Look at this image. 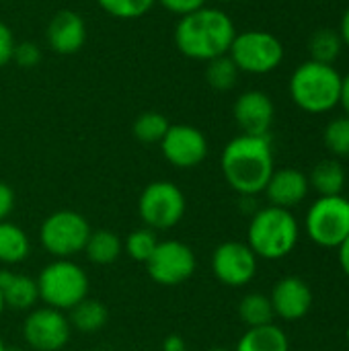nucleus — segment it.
I'll return each instance as SVG.
<instances>
[{"label":"nucleus","mask_w":349,"mask_h":351,"mask_svg":"<svg viewBox=\"0 0 349 351\" xmlns=\"http://www.w3.org/2000/svg\"><path fill=\"white\" fill-rule=\"evenodd\" d=\"M220 167L226 183L243 197L263 193L276 171L269 136L241 134L232 138L222 150Z\"/></svg>","instance_id":"nucleus-1"},{"label":"nucleus","mask_w":349,"mask_h":351,"mask_svg":"<svg viewBox=\"0 0 349 351\" xmlns=\"http://www.w3.org/2000/svg\"><path fill=\"white\" fill-rule=\"evenodd\" d=\"M237 35L232 19L222 8L204 6L195 12L179 16L175 25V47L189 60L210 62L228 53Z\"/></svg>","instance_id":"nucleus-2"},{"label":"nucleus","mask_w":349,"mask_h":351,"mask_svg":"<svg viewBox=\"0 0 349 351\" xmlns=\"http://www.w3.org/2000/svg\"><path fill=\"white\" fill-rule=\"evenodd\" d=\"M341 80L344 76L335 66L309 60L292 72L288 90L298 109L319 115L339 105Z\"/></svg>","instance_id":"nucleus-3"},{"label":"nucleus","mask_w":349,"mask_h":351,"mask_svg":"<svg viewBox=\"0 0 349 351\" xmlns=\"http://www.w3.org/2000/svg\"><path fill=\"white\" fill-rule=\"evenodd\" d=\"M300 237L298 222L290 210L267 206L259 210L249 224V247L251 251L269 261L288 257Z\"/></svg>","instance_id":"nucleus-4"},{"label":"nucleus","mask_w":349,"mask_h":351,"mask_svg":"<svg viewBox=\"0 0 349 351\" xmlns=\"http://www.w3.org/2000/svg\"><path fill=\"white\" fill-rule=\"evenodd\" d=\"M37 290L45 306L64 313L88 298V276L72 259H56L41 269Z\"/></svg>","instance_id":"nucleus-5"},{"label":"nucleus","mask_w":349,"mask_h":351,"mask_svg":"<svg viewBox=\"0 0 349 351\" xmlns=\"http://www.w3.org/2000/svg\"><path fill=\"white\" fill-rule=\"evenodd\" d=\"M228 56L237 64L239 72L247 74H269L284 60L282 41L263 29H249L234 35Z\"/></svg>","instance_id":"nucleus-6"},{"label":"nucleus","mask_w":349,"mask_h":351,"mask_svg":"<svg viewBox=\"0 0 349 351\" xmlns=\"http://www.w3.org/2000/svg\"><path fill=\"white\" fill-rule=\"evenodd\" d=\"M91 232L93 230L82 214L60 210L43 220L39 228V241L56 259H72L78 253H84Z\"/></svg>","instance_id":"nucleus-7"},{"label":"nucleus","mask_w":349,"mask_h":351,"mask_svg":"<svg viewBox=\"0 0 349 351\" xmlns=\"http://www.w3.org/2000/svg\"><path fill=\"white\" fill-rule=\"evenodd\" d=\"M306 232L325 249H339L349 237V199L344 195L319 197L306 214Z\"/></svg>","instance_id":"nucleus-8"},{"label":"nucleus","mask_w":349,"mask_h":351,"mask_svg":"<svg viewBox=\"0 0 349 351\" xmlns=\"http://www.w3.org/2000/svg\"><path fill=\"white\" fill-rule=\"evenodd\" d=\"M185 208L187 202L183 191L171 181H154L146 185L138 202L142 222L154 232L177 226L185 216Z\"/></svg>","instance_id":"nucleus-9"},{"label":"nucleus","mask_w":349,"mask_h":351,"mask_svg":"<svg viewBox=\"0 0 349 351\" xmlns=\"http://www.w3.org/2000/svg\"><path fill=\"white\" fill-rule=\"evenodd\" d=\"M70 321L62 311L41 306L27 315L23 335L31 351H60L70 341Z\"/></svg>","instance_id":"nucleus-10"},{"label":"nucleus","mask_w":349,"mask_h":351,"mask_svg":"<svg viewBox=\"0 0 349 351\" xmlns=\"http://www.w3.org/2000/svg\"><path fill=\"white\" fill-rule=\"evenodd\" d=\"M148 276L160 286H179L195 271V253L181 241L158 243L152 257L146 261Z\"/></svg>","instance_id":"nucleus-11"},{"label":"nucleus","mask_w":349,"mask_h":351,"mask_svg":"<svg viewBox=\"0 0 349 351\" xmlns=\"http://www.w3.org/2000/svg\"><path fill=\"white\" fill-rule=\"evenodd\" d=\"M160 150L167 162L177 169H193L202 165L208 156V140L202 130L189 123H171L165 138L160 140Z\"/></svg>","instance_id":"nucleus-12"},{"label":"nucleus","mask_w":349,"mask_h":351,"mask_svg":"<svg viewBox=\"0 0 349 351\" xmlns=\"http://www.w3.org/2000/svg\"><path fill=\"white\" fill-rule=\"evenodd\" d=\"M257 255L247 243L228 241L216 247L212 255V271L224 286L241 288L247 286L257 274Z\"/></svg>","instance_id":"nucleus-13"},{"label":"nucleus","mask_w":349,"mask_h":351,"mask_svg":"<svg viewBox=\"0 0 349 351\" xmlns=\"http://www.w3.org/2000/svg\"><path fill=\"white\" fill-rule=\"evenodd\" d=\"M232 117L247 136H269L274 125L276 107L267 93L245 90L232 105Z\"/></svg>","instance_id":"nucleus-14"},{"label":"nucleus","mask_w":349,"mask_h":351,"mask_svg":"<svg viewBox=\"0 0 349 351\" xmlns=\"http://www.w3.org/2000/svg\"><path fill=\"white\" fill-rule=\"evenodd\" d=\"M45 41L60 56L78 53L86 43V23L76 10H58L45 29Z\"/></svg>","instance_id":"nucleus-15"},{"label":"nucleus","mask_w":349,"mask_h":351,"mask_svg":"<svg viewBox=\"0 0 349 351\" xmlns=\"http://www.w3.org/2000/svg\"><path fill=\"white\" fill-rule=\"evenodd\" d=\"M269 300H272L276 317L292 323L309 315L313 306V292H311V286L302 278L288 276V278H282L274 286Z\"/></svg>","instance_id":"nucleus-16"},{"label":"nucleus","mask_w":349,"mask_h":351,"mask_svg":"<svg viewBox=\"0 0 349 351\" xmlns=\"http://www.w3.org/2000/svg\"><path fill=\"white\" fill-rule=\"evenodd\" d=\"M309 179L302 171L298 169H280L274 171V175L269 177L263 193L269 199V206L276 208H296L298 204L304 202L306 193H309Z\"/></svg>","instance_id":"nucleus-17"},{"label":"nucleus","mask_w":349,"mask_h":351,"mask_svg":"<svg viewBox=\"0 0 349 351\" xmlns=\"http://www.w3.org/2000/svg\"><path fill=\"white\" fill-rule=\"evenodd\" d=\"M0 294H2L6 308L31 311L35 306V302L39 300L37 280H33L25 274L2 269L0 271Z\"/></svg>","instance_id":"nucleus-18"},{"label":"nucleus","mask_w":349,"mask_h":351,"mask_svg":"<svg viewBox=\"0 0 349 351\" xmlns=\"http://www.w3.org/2000/svg\"><path fill=\"white\" fill-rule=\"evenodd\" d=\"M346 181H348L346 169L339 162V158H325L317 162L309 177V185L319 193V197L341 195Z\"/></svg>","instance_id":"nucleus-19"},{"label":"nucleus","mask_w":349,"mask_h":351,"mask_svg":"<svg viewBox=\"0 0 349 351\" xmlns=\"http://www.w3.org/2000/svg\"><path fill=\"white\" fill-rule=\"evenodd\" d=\"M234 351H290V341L278 325L251 327L237 343Z\"/></svg>","instance_id":"nucleus-20"},{"label":"nucleus","mask_w":349,"mask_h":351,"mask_svg":"<svg viewBox=\"0 0 349 351\" xmlns=\"http://www.w3.org/2000/svg\"><path fill=\"white\" fill-rule=\"evenodd\" d=\"M31 253V241L27 232L12 224V222H0V263L4 265H16L23 263Z\"/></svg>","instance_id":"nucleus-21"},{"label":"nucleus","mask_w":349,"mask_h":351,"mask_svg":"<svg viewBox=\"0 0 349 351\" xmlns=\"http://www.w3.org/2000/svg\"><path fill=\"white\" fill-rule=\"evenodd\" d=\"M309 51H311L313 62L333 66L344 51V41H341L339 31L331 29V27L317 29L309 39Z\"/></svg>","instance_id":"nucleus-22"},{"label":"nucleus","mask_w":349,"mask_h":351,"mask_svg":"<svg viewBox=\"0 0 349 351\" xmlns=\"http://www.w3.org/2000/svg\"><path fill=\"white\" fill-rule=\"evenodd\" d=\"M121 251H123V243L111 230H93L84 247L88 261H93L95 265H109L117 261Z\"/></svg>","instance_id":"nucleus-23"},{"label":"nucleus","mask_w":349,"mask_h":351,"mask_svg":"<svg viewBox=\"0 0 349 351\" xmlns=\"http://www.w3.org/2000/svg\"><path fill=\"white\" fill-rule=\"evenodd\" d=\"M107 319H109V313L103 302L84 298L74 308H70L68 321H70V327L78 329L80 333H95L107 325Z\"/></svg>","instance_id":"nucleus-24"},{"label":"nucleus","mask_w":349,"mask_h":351,"mask_svg":"<svg viewBox=\"0 0 349 351\" xmlns=\"http://www.w3.org/2000/svg\"><path fill=\"white\" fill-rule=\"evenodd\" d=\"M239 317L241 321L251 329V327H263V325H272L274 323V306L269 296L265 294H247L241 304H239Z\"/></svg>","instance_id":"nucleus-25"},{"label":"nucleus","mask_w":349,"mask_h":351,"mask_svg":"<svg viewBox=\"0 0 349 351\" xmlns=\"http://www.w3.org/2000/svg\"><path fill=\"white\" fill-rule=\"evenodd\" d=\"M169 128H171V121L163 113L144 111L134 119L132 132H134L136 140L142 144H160V140L165 138Z\"/></svg>","instance_id":"nucleus-26"},{"label":"nucleus","mask_w":349,"mask_h":351,"mask_svg":"<svg viewBox=\"0 0 349 351\" xmlns=\"http://www.w3.org/2000/svg\"><path fill=\"white\" fill-rule=\"evenodd\" d=\"M239 68L228 53L206 62V82L214 90H230L239 80Z\"/></svg>","instance_id":"nucleus-27"},{"label":"nucleus","mask_w":349,"mask_h":351,"mask_svg":"<svg viewBox=\"0 0 349 351\" xmlns=\"http://www.w3.org/2000/svg\"><path fill=\"white\" fill-rule=\"evenodd\" d=\"M97 4L113 19L134 21L148 14L156 0H97Z\"/></svg>","instance_id":"nucleus-28"},{"label":"nucleus","mask_w":349,"mask_h":351,"mask_svg":"<svg viewBox=\"0 0 349 351\" xmlns=\"http://www.w3.org/2000/svg\"><path fill=\"white\" fill-rule=\"evenodd\" d=\"M156 245H158L156 232L150 230V228H140V230H134V232H130L125 237L123 251L128 253L130 259L140 261V263H146L152 257Z\"/></svg>","instance_id":"nucleus-29"},{"label":"nucleus","mask_w":349,"mask_h":351,"mask_svg":"<svg viewBox=\"0 0 349 351\" xmlns=\"http://www.w3.org/2000/svg\"><path fill=\"white\" fill-rule=\"evenodd\" d=\"M327 150L337 158H349V117H337L329 121L323 134Z\"/></svg>","instance_id":"nucleus-30"},{"label":"nucleus","mask_w":349,"mask_h":351,"mask_svg":"<svg viewBox=\"0 0 349 351\" xmlns=\"http://www.w3.org/2000/svg\"><path fill=\"white\" fill-rule=\"evenodd\" d=\"M12 62L19 64L21 68H35L41 62V49L31 41H21L14 45Z\"/></svg>","instance_id":"nucleus-31"},{"label":"nucleus","mask_w":349,"mask_h":351,"mask_svg":"<svg viewBox=\"0 0 349 351\" xmlns=\"http://www.w3.org/2000/svg\"><path fill=\"white\" fill-rule=\"evenodd\" d=\"M163 8H167L169 12L177 14V16H185L189 12H195L200 8L206 6L208 0H156Z\"/></svg>","instance_id":"nucleus-32"},{"label":"nucleus","mask_w":349,"mask_h":351,"mask_svg":"<svg viewBox=\"0 0 349 351\" xmlns=\"http://www.w3.org/2000/svg\"><path fill=\"white\" fill-rule=\"evenodd\" d=\"M14 35L6 23L0 21V68L12 62V51H14Z\"/></svg>","instance_id":"nucleus-33"},{"label":"nucleus","mask_w":349,"mask_h":351,"mask_svg":"<svg viewBox=\"0 0 349 351\" xmlns=\"http://www.w3.org/2000/svg\"><path fill=\"white\" fill-rule=\"evenodd\" d=\"M14 210V191L10 185L0 181V222H4Z\"/></svg>","instance_id":"nucleus-34"},{"label":"nucleus","mask_w":349,"mask_h":351,"mask_svg":"<svg viewBox=\"0 0 349 351\" xmlns=\"http://www.w3.org/2000/svg\"><path fill=\"white\" fill-rule=\"evenodd\" d=\"M163 351H185V341L181 335H169L163 343Z\"/></svg>","instance_id":"nucleus-35"},{"label":"nucleus","mask_w":349,"mask_h":351,"mask_svg":"<svg viewBox=\"0 0 349 351\" xmlns=\"http://www.w3.org/2000/svg\"><path fill=\"white\" fill-rule=\"evenodd\" d=\"M339 105L344 107L346 115L349 117V72L341 80V97H339Z\"/></svg>","instance_id":"nucleus-36"},{"label":"nucleus","mask_w":349,"mask_h":351,"mask_svg":"<svg viewBox=\"0 0 349 351\" xmlns=\"http://www.w3.org/2000/svg\"><path fill=\"white\" fill-rule=\"evenodd\" d=\"M339 35H341L344 47H349V6L346 8L344 16H341V23H339Z\"/></svg>","instance_id":"nucleus-37"},{"label":"nucleus","mask_w":349,"mask_h":351,"mask_svg":"<svg viewBox=\"0 0 349 351\" xmlns=\"http://www.w3.org/2000/svg\"><path fill=\"white\" fill-rule=\"evenodd\" d=\"M339 265H341L344 274L349 278V237L346 239V243L339 247Z\"/></svg>","instance_id":"nucleus-38"},{"label":"nucleus","mask_w":349,"mask_h":351,"mask_svg":"<svg viewBox=\"0 0 349 351\" xmlns=\"http://www.w3.org/2000/svg\"><path fill=\"white\" fill-rule=\"evenodd\" d=\"M6 306H4V300H2V294H0V317H2V311H4Z\"/></svg>","instance_id":"nucleus-39"},{"label":"nucleus","mask_w":349,"mask_h":351,"mask_svg":"<svg viewBox=\"0 0 349 351\" xmlns=\"http://www.w3.org/2000/svg\"><path fill=\"white\" fill-rule=\"evenodd\" d=\"M0 351H6V348H4V341H2V337H0Z\"/></svg>","instance_id":"nucleus-40"},{"label":"nucleus","mask_w":349,"mask_h":351,"mask_svg":"<svg viewBox=\"0 0 349 351\" xmlns=\"http://www.w3.org/2000/svg\"><path fill=\"white\" fill-rule=\"evenodd\" d=\"M208 351H228V350H224V348H214V350H208Z\"/></svg>","instance_id":"nucleus-41"},{"label":"nucleus","mask_w":349,"mask_h":351,"mask_svg":"<svg viewBox=\"0 0 349 351\" xmlns=\"http://www.w3.org/2000/svg\"><path fill=\"white\" fill-rule=\"evenodd\" d=\"M6 351H31V350H6Z\"/></svg>","instance_id":"nucleus-42"},{"label":"nucleus","mask_w":349,"mask_h":351,"mask_svg":"<svg viewBox=\"0 0 349 351\" xmlns=\"http://www.w3.org/2000/svg\"><path fill=\"white\" fill-rule=\"evenodd\" d=\"M218 2H234V0H218Z\"/></svg>","instance_id":"nucleus-43"},{"label":"nucleus","mask_w":349,"mask_h":351,"mask_svg":"<svg viewBox=\"0 0 349 351\" xmlns=\"http://www.w3.org/2000/svg\"><path fill=\"white\" fill-rule=\"evenodd\" d=\"M348 343H349V329H348Z\"/></svg>","instance_id":"nucleus-44"}]
</instances>
